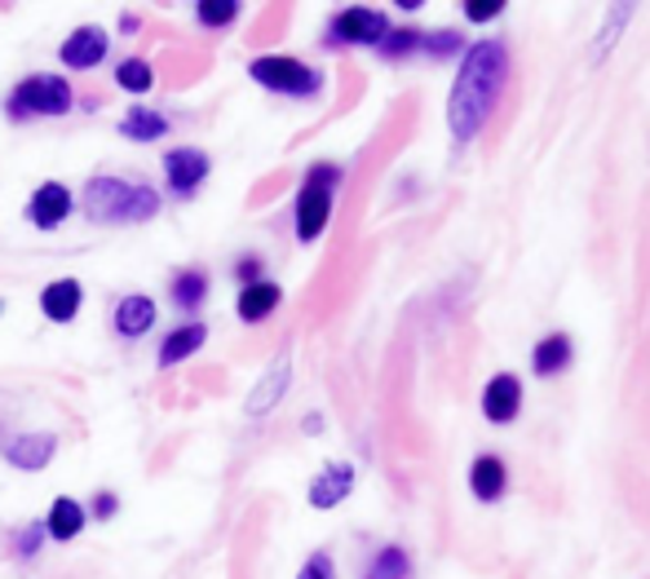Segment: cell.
<instances>
[{
	"instance_id": "cell-21",
	"label": "cell",
	"mask_w": 650,
	"mask_h": 579,
	"mask_svg": "<svg viewBox=\"0 0 650 579\" xmlns=\"http://www.w3.org/2000/svg\"><path fill=\"white\" fill-rule=\"evenodd\" d=\"M120 133L129 138V142H155V138H164L169 133V120L160 115V111H129L124 120H120Z\"/></svg>"
},
{
	"instance_id": "cell-34",
	"label": "cell",
	"mask_w": 650,
	"mask_h": 579,
	"mask_svg": "<svg viewBox=\"0 0 650 579\" xmlns=\"http://www.w3.org/2000/svg\"><path fill=\"white\" fill-rule=\"evenodd\" d=\"M0 309H4V301H0Z\"/></svg>"
},
{
	"instance_id": "cell-4",
	"label": "cell",
	"mask_w": 650,
	"mask_h": 579,
	"mask_svg": "<svg viewBox=\"0 0 650 579\" xmlns=\"http://www.w3.org/2000/svg\"><path fill=\"white\" fill-rule=\"evenodd\" d=\"M341 173L332 169V164H319V169H311V177H306V186H302V195H297V235L311 244V240H319L327 226V217H332V182H336Z\"/></svg>"
},
{
	"instance_id": "cell-20",
	"label": "cell",
	"mask_w": 650,
	"mask_h": 579,
	"mask_svg": "<svg viewBox=\"0 0 650 579\" xmlns=\"http://www.w3.org/2000/svg\"><path fill=\"white\" fill-rule=\"evenodd\" d=\"M567 363H571V336H562V332L545 336L536 345V354H531V367L540 376H558V372H567Z\"/></svg>"
},
{
	"instance_id": "cell-23",
	"label": "cell",
	"mask_w": 650,
	"mask_h": 579,
	"mask_svg": "<svg viewBox=\"0 0 650 579\" xmlns=\"http://www.w3.org/2000/svg\"><path fill=\"white\" fill-rule=\"evenodd\" d=\"M115 84L129 89V93H146V89L155 84V71L146 67V58H124V62L115 67Z\"/></svg>"
},
{
	"instance_id": "cell-16",
	"label": "cell",
	"mask_w": 650,
	"mask_h": 579,
	"mask_svg": "<svg viewBox=\"0 0 650 579\" xmlns=\"http://www.w3.org/2000/svg\"><path fill=\"white\" fill-rule=\"evenodd\" d=\"M280 284H266V280H257V284H244V292H240V318L244 323H262V318H271L275 309H280Z\"/></svg>"
},
{
	"instance_id": "cell-22",
	"label": "cell",
	"mask_w": 650,
	"mask_h": 579,
	"mask_svg": "<svg viewBox=\"0 0 650 579\" xmlns=\"http://www.w3.org/2000/svg\"><path fill=\"white\" fill-rule=\"evenodd\" d=\"M412 576V558L398 549V545H385L376 558H372V567H367V576L363 579H407Z\"/></svg>"
},
{
	"instance_id": "cell-2",
	"label": "cell",
	"mask_w": 650,
	"mask_h": 579,
	"mask_svg": "<svg viewBox=\"0 0 650 579\" xmlns=\"http://www.w3.org/2000/svg\"><path fill=\"white\" fill-rule=\"evenodd\" d=\"M80 209L89 222H151L160 213V195L124 177H93L80 195Z\"/></svg>"
},
{
	"instance_id": "cell-5",
	"label": "cell",
	"mask_w": 650,
	"mask_h": 579,
	"mask_svg": "<svg viewBox=\"0 0 650 579\" xmlns=\"http://www.w3.org/2000/svg\"><path fill=\"white\" fill-rule=\"evenodd\" d=\"M253 80L275 89V93H293V98H306L324 84V75L297 58H284V53H271V58H257L253 62Z\"/></svg>"
},
{
	"instance_id": "cell-33",
	"label": "cell",
	"mask_w": 650,
	"mask_h": 579,
	"mask_svg": "<svg viewBox=\"0 0 650 579\" xmlns=\"http://www.w3.org/2000/svg\"><path fill=\"white\" fill-rule=\"evenodd\" d=\"M257 271H262V262H257V257H244V262H240V280L257 284Z\"/></svg>"
},
{
	"instance_id": "cell-26",
	"label": "cell",
	"mask_w": 650,
	"mask_h": 579,
	"mask_svg": "<svg viewBox=\"0 0 650 579\" xmlns=\"http://www.w3.org/2000/svg\"><path fill=\"white\" fill-rule=\"evenodd\" d=\"M420 31H412V27H398V31H389L385 40H380V53L385 58H403V53H412V49H420Z\"/></svg>"
},
{
	"instance_id": "cell-17",
	"label": "cell",
	"mask_w": 650,
	"mask_h": 579,
	"mask_svg": "<svg viewBox=\"0 0 650 579\" xmlns=\"http://www.w3.org/2000/svg\"><path fill=\"white\" fill-rule=\"evenodd\" d=\"M204 341H209V327H204V323H186V327L169 332V336H164V345H160V367H177V363H182V358H191Z\"/></svg>"
},
{
	"instance_id": "cell-6",
	"label": "cell",
	"mask_w": 650,
	"mask_h": 579,
	"mask_svg": "<svg viewBox=\"0 0 650 579\" xmlns=\"http://www.w3.org/2000/svg\"><path fill=\"white\" fill-rule=\"evenodd\" d=\"M389 35V18L380 9H341L332 18V40H345V44H380Z\"/></svg>"
},
{
	"instance_id": "cell-27",
	"label": "cell",
	"mask_w": 650,
	"mask_h": 579,
	"mask_svg": "<svg viewBox=\"0 0 650 579\" xmlns=\"http://www.w3.org/2000/svg\"><path fill=\"white\" fill-rule=\"evenodd\" d=\"M629 18H633V9H629V4H616V9H611V27L598 35V44H593V58H607V49H611V44H616V35L629 27Z\"/></svg>"
},
{
	"instance_id": "cell-14",
	"label": "cell",
	"mask_w": 650,
	"mask_h": 579,
	"mask_svg": "<svg viewBox=\"0 0 650 579\" xmlns=\"http://www.w3.org/2000/svg\"><path fill=\"white\" fill-rule=\"evenodd\" d=\"M505 482H509V474H505V460L500 456H478L469 465V491L478 500H500L505 496Z\"/></svg>"
},
{
	"instance_id": "cell-25",
	"label": "cell",
	"mask_w": 650,
	"mask_h": 579,
	"mask_svg": "<svg viewBox=\"0 0 650 579\" xmlns=\"http://www.w3.org/2000/svg\"><path fill=\"white\" fill-rule=\"evenodd\" d=\"M195 13H200L204 27H226L231 18H240V4H235V0H200Z\"/></svg>"
},
{
	"instance_id": "cell-24",
	"label": "cell",
	"mask_w": 650,
	"mask_h": 579,
	"mask_svg": "<svg viewBox=\"0 0 650 579\" xmlns=\"http://www.w3.org/2000/svg\"><path fill=\"white\" fill-rule=\"evenodd\" d=\"M204 292H209V275H204V271H182V275L173 280V301L186 305V309H195V305L204 301Z\"/></svg>"
},
{
	"instance_id": "cell-3",
	"label": "cell",
	"mask_w": 650,
	"mask_h": 579,
	"mask_svg": "<svg viewBox=\"0 0 650 579\" xmlns=\"http://www.w3.org/2000/svg\"><path fill=\"white\" fill-rule=\"evenodd\" d=\"M71 111V84L62 75H27L13 98H9V115L27 120V115H67Z\"/></svg>"
},
{
	"instance_id": "cell-11",
	"label": "cell",
	"mask_w": 650,
	"mask_h": 579,
	"mask_svg": "<svg viewBox=\"0 0 650 579\" xmlns=\"http://www.w3.org/2000/svg\"><path fill=\"white\" fill-rule=\"evenodd\" d=\"M58 451V438L53 434H18L0 447V456L13 465V469H44Z\"/></svg>"
},
{
	"instance_id": "cell-15",
	"label": "cell",
	"mask_w": 650,
	"mask_h": 579,
	"mask_svg": "<svg viewBox=\"0 0 650 579\" xmlns=\"http://www.w3.org/2000/svg\"><path fill=\"white\" fill-rule=\"evenodd\" d=\"M84 518H89V509H84L80 500L58 496L53 509H49V518H44V536H53V540H75V536L84 531Z\"/></svg>"
},
{
	"instance_id": "cell-10",
	"label": "cell",
	"mask_w": 650,
	"mask_h": 579,
	"mask_svg": "<svg viewBox=\"0 0 650 579\" xmlns=\"http://www.w3.org/2000/svg\"><path fill=\"white\" fill-rule=\"evenodd\" d=\"M518 407H522V385H518V376H509V372L491 376L487 389H483V416L496 420V425H505V420L518 416Z\"/></svg>"
},
{
	"instance_id": "cell-7",
	"label": "cell",
	"mask_w": 650,
	"mask_h": 579,
	"mask_svg": "<svg viewBox=\"0 0 650 579\" xmlns=\"http://www.w3.org/2000/svg\"><path fill=\"white\" fill-rule=\"evenodd\" d=\"M204 177H209V155H204V151L177 146V151L164 155V182H169V191H173L177 200L195 195V186H200Z\"/></svg>"
},
{
	"instance_id": "cell-31",
	"label": "cell",
	"mask_w": 650,
	"mask_h": 579,
	"mask_svg": "<svg viewBox=\"0 0 650 579\" xmlns=\"http://www.w3.org/2000/svg\"><path fill=\"white\" fill-rule=\"evenodd\" d=\"M40 540H44V531H40V522H35V527H27V531H22V540H18V553H22V558H31V553L40 549Z\"/></svg>"
},
{
	"instance_id": "cell-30",
	"label": "cell",
	"mask_w": 650,
	"mask_h": 579,
	"mask_svg": "<svg viewBox=\"0 0 650 579\" xmlns=\"http://www.w3.org/2000/svg\"><path fill=\"white\" fill-rule=\"evenodd\" d=\"M500 9H505V0H469V4H465V18L487 22V18H496Z\"/></svg>"
},
{
	"instance_id": "cell-1",
	"label": "cell",
	"mask_w": 650,
	"mask_h": 579,
	"mask_svg": "<svg viewBox=\"0 0 650 579\" xmlns=\"http://www.w3.org/2000/svg\"><path fill=\"white\" fill-rule=\"evenodd\" d=\"M509 80V49L500 40H483L465 53V67L456 75V89L447 98V124L456 142H469L483 133V124L491 120L500 93Z\"/></svg>"
},
{
	"instance_id": "cell-32",
	"label": "cell",
	"mask_w": 650,
	"mask_h": 579,
	"mask_svg": "<svg viewBox=\"0 0 650 579\" xmlns=\"http://www.w3.org/2000/svg\"><path fill=\"white\" fill-rule=\"evenodd\" d=\"M115 509H120V500H115L111 491H98V500H93V518H115Z\"/></svg>"
},
{
	"instance_id": "cell-12",
	"label": "cell",
	"mask_w": 650,
	"mask_h": 579,
	"mask_svg": "<svg viewBox=\"0 0 650 579\" xmlns=\"http://www.w3.org/2000/svg\"><path fill=\"white\" fill-rule=\"evenodd\" d=\"M80 301H84V288H80L75 280H53L49 288L40 292V309H44V318H53V323H71V318L80 314Z\"/></svg>"
},
{
	"instance_id": "cell-29",
	"label": "cell",
	"mask_w": 650,
	"mask_h": 579,
	"mask_svg": "<svg viewBox=\"0 0 650 579\" xmlns=\"http://www.w3.org/2000/svg\"><path fill=\"white\" fill-rule=\"evenodd\" d=\"M297 579H336V567H332V558H327V553H315V558L302 567V576Z\"/></svg>"
},
{
	"instance_id": "cell-13",
	"label": "cell",
	"mask_w": 650,
	"mask_h": 579,
	"mask_svg": "<svg viewBox=\"0 0 650 579\" xmlns=\"http://www.w3.org/2000/svg\"><path fill=\"white\" fill-rule=\"evenodd\" d=\"M354 491V469L349 465H327L324 474L311 482V505L315 509H332Z\"/></svg>"
},
{
	"instance_id": "cell-28",
	"label": "cell",
	"mask_w": 650,
	"mask_h": 579,
	"mask_svg": "<svg viewBox=\"0 0 650 579\" xmlns=\"http://www.w3.org/2000/svg\"><path fill=\"white\" fill-rule=\"evenodd\" d=\"M420 49H429L434 58H443L447 49H460V35H456V31H434V35L420 40Z\"/></svg>"
},
{
	"instance_id": "cell-8",
	"label": "cell",
	"mask_w": 650,
	"mask_h": 579,
	"mask_svg": "<svg viewBox=\"0 0 650 579\" xmlns=\"http://www.w3.org/2000/svg\"><path fill=\"white\" fill-rule=\"evenodd\" d=\"M71 209H75L71 191L62 182H44V186H35V195L27 204V222L40 226V231H53V226H62L71 217Z\"/></svg>"
},
{
	"instance_id": "cell-19",
	"label": "cell",
	"mask_w": 650,
	"mask_h": 579,
	"mask_svg": "<svg viewBox=\"0 0 650 579\" xmlns=\"http://www.w3.org/2000/svg\"><path fill=\"white\" fill-rule=\"evenodd\" d=\"M151 323H155V301L151 296H124L115 305V332L120 336H146Z\"/></svg>"
},
{
	"instance_id": "cell-9",
	"label": "cell",
	"mask_w": 650,
	"mask_h": 579,
	"mask_svg": "<svg viewBox=\"0 0 650 579\" xmlns=\"http://www.w3.org/2000/svg\"><path fill=\"white\" fill-rule=\"evenodd\" d=\"M102 53H106V31H102V27H75V31L62 40V49H58V58H62L67 67H75V71L98 67Z\"/></svg>"
},
{
	"instance_id": "cell-18",
	"label": "cell",
	"mask_w": 650,
	"mask_h": 579,
	"mask_svg": "<svg viewBox=\"0 0 650 579\" xmlns=\"http://www.w3.org/2000/svg\"><path fill=\"white\" fill-rule=\"evenodd\" d=\"M288 376H293V372H288V358H275V367H271V372L262 376V385L248 394V416H266V412H271V407L284 398V389H288Z\"/></svg>"
}]
</instances>
